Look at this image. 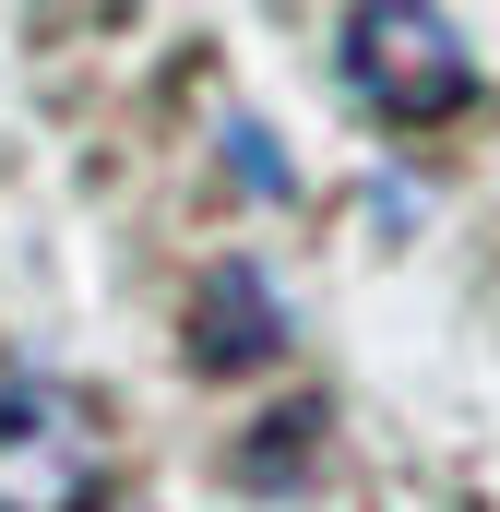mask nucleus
Here are the masks:
<instances>
[{
	"mask_svg": "<svg viewBox=\"0 0 500 512\" xmlns=\"http://www.w3.org/2000/svg\"><path fill=\"white\" fill-rule=\"evenodd\" d=\"M108 501V417L60 382L0 393V512H96Z\"/></svg>",
	"mask_w": 500,
	"mask_h": 512,
	"instance_id": "nucleus-2",
	"label": "nucleus"
},
{
	"mask_svg": "<svg viewBox=\"0 0 500 512\" xmlns=\"http://www.w3.org/2000/svg\"><path fill=\"white\" fill-rule=\"evenodd\" d=\"M227 167H239V191H286V155L262 120H227Z\"/></svg>",
	"mask_w": 500,
	"mask_h": 512,
	"instance_id": "nucleus-5",
	"label": "nucleus"
},
{
	"mask_svg": "<svg viewBox=\"0 0 500 512\" xmlns=\"http://www.w3.org/2000/svg\"><path fill=\"white\" fill-rule=\"evenodd\" d=\"M346 84H358L370 120L429 131V120H453L477 96V60H465V36H453L441 0H358L346 12Z\"/></svg>",
	"mask_w": 500,
	"mask_h": 512,
	"instance_id": "nucleus-1",
	"label": "nucleus"
},
{
	"mask_svg": "<svg viewBox=\"0 0 500 512\" xmlns=\"http://www.w3.org/2000/svg\"><path fill=\"white\" fill-rule=\"evenodd\" d=\"M191 370L203 382H239V370H262V358H286V310H274V286L250 274V262H215L203 286H191Z\"/></svg>",
	"mask_w": 500,
	"mask_h": 512,
	"instance_id": "nucleus-3",
	"label": "nucleus"
},
{
	"mask_svg": "<svg viewBox=\"0 0 500 512\" xmlns=\"http://www.w3.org/2000/svg\"><path fill=\"white\" fill-rule=\"evenodd\" d=\"M310 453H322V405H286V417H262V441H239V477L250 489H286Z\"/></svg>",
	"mask_w": 500,
	"mask_h": 512,
	"instance_id": "nucleus-4",
	"label": "nucleus"
}]
</instances>
